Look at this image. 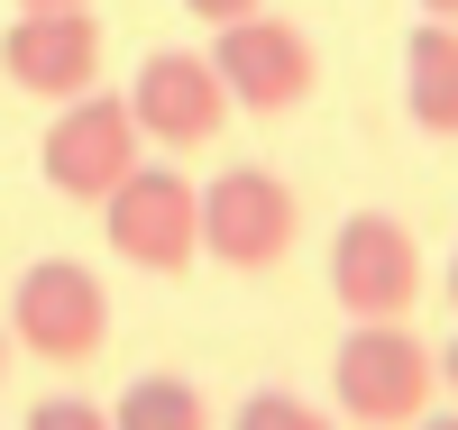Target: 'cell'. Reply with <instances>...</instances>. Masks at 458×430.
Wrapping results in <instances>:
<instances>
[{
  "instance_id": "1",
  "label": "cell",
  "mask_w": 458,
  "mask_h": 430,
  "mask_svg": "<svg viewBox=\"0 0 458 430\" xmlns=\"http://www.w3.org/2000/svg\"><path fill=\"white\" fill-rule=\"evenodd\" d=\"M440 394V348H422L403 321H358L330 358V403L358 430H412Z\"/></svg>"
},
{
  "instance_id": "2",
  "label": "cell",
  "mask_w": 458,
  "mask_h": 430,
  "mask_svg": "<svg viewBox=\"0 0 458 430\" xmlns=\"http://www.w3.org/2000/svg\"><path fill=\"white\" fill-rule=\"evenodd\" d=\"M10 339L47 367H92L110 339V293L83 257H37L10 284Z\"/></svg>"
},
{
  "instance_id": "3",
  "label": "cell",
  "mask_w": 458,
  "mask_h": 430,
  "mask_svg": "<svg viewBox=\"0 0 458 430\" xmlns=\"http://www.w3.org/2000/svg\"><path fill=\"white\" fill-rule=\"evenodd\" d=\"M138 165H147V129H138L129 92H83V101H64L55 129H47V147H37V174H47L64 202H110Z\"/></svg>"
},
{
  "instance_id": "4",
  "label": "cell",
  "mask_w": 458,
  "mask_h": 430,
  "mask_svg": "<svg viewBox=\"0 0 458 430\" xmlns=\"http://www.w3.org/2000/svg\"><path fill=\"white\" fill-rule=\"evenodd\" d=\"M101 239L138 275H183L202 257V183H183L174 165H138L101 202Z\"/></svg>"
},
{
  "instance_id": "5",
  "label": "cell",
  "mask_w": 458,
  "mask_h": 430,
  "mask_svg": "<svg viewBox=\"0 0 458 430\" xmlns=\"http://www.w3.org/2000/svg\"><path fill=\"white\" fill-rule=\"evenodd\" d=\"M293 229H302V202H293L284 174H266V165H229V174L202 183V257L239 266V275L284 266Z\"/></svg>"
},
{
  "instance_id": "6",
  "label": "cell",
  "mask_w": 458,
  "mask_h": 430,
  "mask_svg": "<svg viewBox=\"0 0 458 430\" xmlns=\"http://www.w3.org/2000/svg\"><path fill=\"white\" fill-rule=\"evenodd\" d=\"M211 64H220L229 101H239V110H257V120H284V110H302V101H312V83H321L312 37H302L293 19H276V10L229 19V28L211 37Z\"/></svg>"
},
{
  "instance_id": "7",
  "label": "cell",
  "mask_w": 458,
  "mask_h": 430,
  "mask_svg": "<svg viewBox=\"0 0 458 430\" xmlns=\"http://www.w3.org/2000/svg\"><path fill=\"white\" fill-rule=\"evenodd\" d=\"M330 293L349 321H412L422 302V248L394 211H358L330 239Z\"/></svg>"
},
{
  "instance_id": "8",
  "label": "cell",
  "mask_w": 458,
  "mask_h": 430,
  "mask_svg": "<svg viewBox=\"0 0 458 430\" xmlns=\"http://www.w3.org/2000/svg\"><path fill=\"white\" fill-rule=\"evenodd\" d=\"M0 73L28 101H83L101 83V19L92 10H19V28L0 37Z\"/></svg>"
},
{
  "instance_id": "9",
  "label": "cell",
  "mask_w": 458,
  "mask_h": 430,
  "mask_svg": "<svg viewBox=\"0 0 458 430\" xmlns=\"http://www.w3.org/2000/svg\"><path fill=\"white\" fill-rule=\"evenodd\" d=\"M129 110H138L147 147H211L220 120H229L239 101H229V83H220V64H211V55L157 46V55L138 64V83H129Z\"/></svg>"
},
{
  "instance_id": "10",
  "label": "cell",
  "mask_w": 458,
  "mask_h": 430,
  "mask_svg": "<svg viewBox=\"0 0 458 430\" xmlns=\"http://www.w3.org/2000/svg\"><path fill=\"white\" fill-rule=\"evenodd\" d=\"M403 110L422 138H458V19H422L403 37Z\"/></svg>"
},
{
  "instance_id": "11",
  "label": "cell",
  "mask_w": 458,
  "mask_h": 430,
  "mask_svg": "<svg viewBox=\"0 0 458 430\" xmlns=\"http://www.w3.org/2000/svg\"><path fill=\"white\" fill-rule=\"evenodd\" d=\"M110 430H211V403H202V384H193V375L157 367V375L120 384V403H110Z\"/></svg>"
},
{
  "instance_id": "12",
  "label": "cell",
  "mask_w": 458,
  "mask_h": 430,
  "mask_svg": "<svg viewBox=\"0 0 458 430\" xmlns=\"http://www.w3.org/2000/svg\"><path fill=\"white\" fill-rule=\"evenodd\" d=\"M229 430H330V412L284 394V384H266V394H248L239 412H229Z\"/></svg>"
},
{
  "instance_id": "13",
  "label": "cell",
  "mask_w": 458,
  "mask_h": 430,
  "mask_svg": "<svg viewBox=\"0 0 458 430\" xmlns=\"http://www.w3.org/2000/svg\"><path fill=\"white\" fill-rule=\"evenodd\" d=\"M28 430H110V412L92 394H37L28 403Z\"/></svg>"
},
{
  "instance_id": "14",
  "label": "cell",
  "mask_w": 458,
  "mask_h": 430,
  "mask_svg": "<svg viewBox=\"0 0 458 430\" xmlns=\"http://www.w3.org/2000/svg\"><path fill=\"white\" fill-rule=\"evenodd\" d=\"M183 10H193V19H211V28H229V19H257L266 0H183Z\"/></svg>"
},
{
  "instance_id": "15",
  "label": "cell",
  "mask_w": 458,
  "mask_h": 430,
  "mask_svg": "<svg viewBox=\"0 0 458 430\" xmlns=\"http://www.w3.org/2000/svg\"><path fill=\"white\" fill-rule=\"evenodd\" d=\"M440 384H449V394H458V339L440 348Z\"/></svg>"
},
{
  "instance_id": "16",
  "label": "cell",
  "mask_w": 458,
  "mask_h": 430,
  "mask_svg": "<svg viewBox=\"0 0 458 430\" xmlns=\"http://www.w3.org/2000/svg\"><path fill=\"white\" fill-rule=\"evenodd\" d=\"M412 430H458V412H422V421H412Z\"/></svg>"
},
{
  "instance_id": "17",
  "label": "cell",
  "mask_w": 458,
  "mask_h": 430,
  "mask_svg": "<svg viewBox=\"0 0 458 430\" xmlns=\"http://www.w3.org/2000/svg\"><path fill=\"white\" fill-rule=\"evenodd\" d=\"M19 10H92V0H19Z\"/></svg>"
},
{
  "instance_id": "18",
  "label": "cell",
  "mask_w": 458,
  "mask_h": 430,
  "mask_svg": "<svg viewBox=\"0 0 458 430\" xmlns=\"http://www.w3.org/2000/svg\"><path fill=\"white\" fill-rule=\"evenodd\" d=\"M422 10H431V19H458V0H422Z\"/></svg>"
},
{
  "instance_id": "19",
  "label": "cell",
  "mask_w": 458,
  "mask_h": 430,
  "mask_svg": "<svg viewBox=\"0 0 458 430\" xmlns=\"http://www.w3.org/2000/svg\"><path fill=\"white\" fill-rule=\"evenodd\" d=\"M0 375H10V321H0Z\"/></svg>"
},
{
  "instance_id": "20",
  "label": "cell",
  "mask_w": 458,
  "mask_h": 430,
  "mask_svg": "<svg viewBox=\"0 0 458 430\" xmlns=\"http://www.w3.org/2000/svg\"><path fill=\"white\" fill-rule=\"evenodd\" d=\"M449 302H458V248H449Z\"/></svg>"
}]
</instances>
